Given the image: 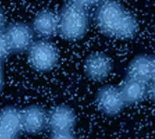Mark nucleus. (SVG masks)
I'll list each match as a JSON object with an SVG mask.
<instances>
[{"label":"nucleus","mask_w":155,"mask_h":139,"mask_svg":"<svg viewBox=\"0 0 155 139\" xmlns=\"http://www.w3.org/2000/svg\"><path fill=\"white\" fill-rule=\"evenodd\" d=\"M97 29L105 36L120 40H130L137 35V19L116 0H104L94 12Z\"/></svg>","instance_id":"nucleus-1"},{"label":"nucleus","mask_w":155,"mask_h":139,"mask_svg":"<svg viewBox=\"0 0 155 139\" xmlns=\"http://www.w3.org/2000/svg\"><path fill=\"white\" fill-rule=\"evenodd\" d=\"M58 15V34L64 40L74 42L85 36L90 27L87 8L68 2Z\"/></svg>","instance_id":"nucleus-2"},{"label":"nucleus","mask_w":155,"mask_h":139,"mask_svg":"<svg viewBox=\"0 0 155 139\" xmlns=\"http://www.w3.org/2000/svg\"><path fill=\"white\" fill-rule=\"evenodd\" d=\"M27 53L30 66L34 70L40 72L53 70L59 60L57 48L46 39L34 42Z\"/></svg>","instance_id":"nucleus-3"},{"label":"nucleus","mask_w":155,"mask_h":139,"mask_svg":"<svg viewBox=\"0 0 155 139\" xmlns=\"http://www.w3.org/2000/svg\"><path fill=\"white\" fill-rule=\"evenodd\" d=\"M3 34L9 53H22L28 51L34 43L35 34L33 29L24 22L11 24L5 28Z\"/></svg>","instance_id":"nucleus-4"},{"label":"nucleus","mask_w":155,"mask_h":139,"mask_svg":"<svg viewBox=\"0 0 155 139\" xmlns=\"http://www.w3.org/2000/svg\"><path fill=\"white\" fill-rule=\"evenodd\" d=\"M95 103L100 111L109 117L118 115L126 107L120 89L114 85L100 88L95 95Z\"/></svg>","instance_id":"nucleus-5"},{"label":"nucleus","mask_w":155,"mask_h":139,"mask_svg":"<svg viewBox=\"0 0 155 139\" xmlns=\"http://www.w3.org/2000/svg\"><path fill=\"white\" fill-rule=\"evenodd\" d=\"M76 124V113L68 105H58L48 112V128L52 133H70Z\"/></svg>","instance_id":"nucleus-6"},{"label":"nucleus","mask_w":155,"mask_h":139,"mask_svg":"<svg viewBox=\"0 0 155 139\" xmlns=\"http://www.w3.org/2000/svg\"><path fill=\"white\" fill-rule=\"evenodd\" d=\"M22 130L30 135H37L48 128V112L39 105H30L20 110Z\"/></svg>","instance_id":"nucleus-7"},{"label":"nucleus","mask_w":155,"mask_h":139,"mask_svg":"<svg viewBox=\"0 0 155 139\" xmlns=\"http://www.w3.org/2000/svg\"><path fill=\"white\" fill-rule=\"evenodd\" d=\"M113 63L110 58L104 53H94L87 56L84 63V71L89 79L102 82L111 74Z\"/></svg>","instance_id":"nucleus-8"},{"label":"nucleus","mask_w":155,"mask_h":139,"mask_svg":"<svg viewBox=\"0 0 155 139\" xmlns=\"http://www.w3.org/2000/svg\"><path fill=\"white\" fill-rule=\"evenodd\" d=\"M119 89L126 106L139 104L149 98L148 84L135 78L126 76Z\"/></svg>","instance_id":"nucleus-9"},{"label":"nucleus","mask_w":155,"mask_h":139,"mask_svg":"<svg viewBox=\"0 0 155 139\" xmlns=\"http://www.w3.org/2000/svg\"><path fill=\"white\" fill-rule=\"evenodd\" d=\"M31 27L34 34L48 40L58 33V15L49 9L41 11L34 17Z\"/></svg>","instance_id":"nucleus-10"},{"label":"nucleus","mask_w":155,"mask_h":139,"mask_svg":"<svg viewBox=\"0 0 155 139\" xmlns=\"http://www.w3.org/2000/svg\"><path fill=\"white\" fill-rule=\"evenodd\" d=\"M22 131L20 110L7 106L0 111V139H18Z\"/></svg>","instance_id":"nucleus-11"},{"label":"nucleus","mask_w":155,"mask_h":139,"mask_svg":"<svg viewBox=\"0 0 155 139\" xmlns=\"http://www.w3.org/2000/svg\"><path fill=\"white\" fill-rule=\"evenodd\" d=\"M155 69V56L139 54L128 64L126 76L135 78L149 84Z\"/></svg>","instance_id":"nucleus-12"},{"label":"nucleus","mask_w":155,"mask_h":139,"mask_svg":"<svg viewBox=\"0 0 155 139\" xmlns=\"http://www.w3.org/2000/svg\"><path fill=\"white\" fill-rule=\"evenodd\" d=\"M9 54L6 41L4 37L3 31L0 32V62L3 61Z\"/></svg>","instance_id":"nucleus-13"},{"label":"nucleus","mask_w":155,"mask_h":139,"mask_svg":"<svg viewBox=\"0 0 155 139\" xmlns=\"http://www.w3.org/2000/svg\"><path fill=\"white\" fill-rule=\"evenodd\" d=\"M104 0H68V2L80 5V6L88 8L94 6H97Z\"/></svg>","instance_id":"nucleus-14"},{"label":"nucleus","mask_w":155,"mask_h":139,"mask_svg":"<svg viewBox=\"0 0 155 139\" xmlns=\"http://www.w3.org/2000/svg\"><path fill=\"white\" fill-rule=\"evenodd\" d=\"M149 86V98L151 99V101L155 104V69L154 74L150 82L148 84Z\"/></svg>","instance_id":"nucleus-15"},{"label":"nucleus","mask_w":155,"mask_h":139,"mask_svg":"<svg viewBox=\"0 0 155 139\" xmlns=\"http://www.w3.org/2000/svg\"><path fill=\"white\" fill-rule=\"evenodd\" d=\"M48 139H77L72 133H52Z\"/></svg>","instance_id":"nucleus-16"},{"label":"nucleus","mask_w":155,"mask_h":139,"mask_svg":"<svg viewBox=\"0 0 155 139\" xmlns=\"http://www.w3.org/2000/svg\"><path fill=\"white\" fill-rule=\"evenodd\" d=\"M5 25H6V17L2 9L0 7V32H2Z\"/></svg>","instance_id":"nucleus-17"},{"label":"nucleus","mask_w":155,"mask_h":139,"mask_svg":"<svg viewBox=\"0 0 155 139\" xmlns=\"http://www.w3.org/2000/svg\"><path fill=\"white\" fill-rule=\"evenodd\" d=\"M4 84V76H3V71L2 69L1 66V62H0V92H1L2 89Z\"/></svg>","instance_id":"nucleus-18"}]
</instances>
